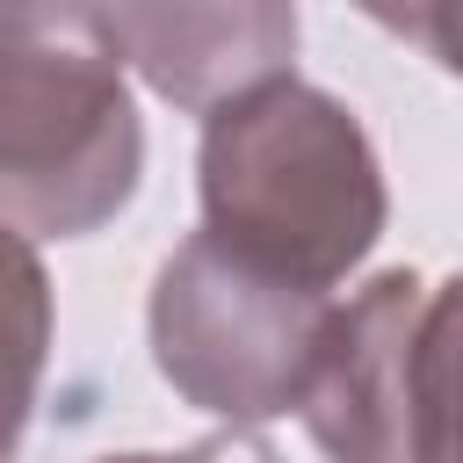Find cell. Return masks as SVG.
Masks as SVG:
<instances>
[{"instance_id": "obj_1", "label": "cell", "mask_w": 463, "mask_h": 463, "mask_svg": "<svg viewBox=\"0 0 463 463\" xmlns=\"http://www.w3.org/2000/svg\"><path fill=\"white\" fill-rule=\"evenodd\" d=\"M195 195L203 239L318 297L369 260L391 217L362 116L297 72L203 116Z\"/></svg>"}, {"instance_id": "obj_2", "label": "cell", "mask_w": 463, "mask_h": 463, "mask_svg": "<svg viewBox=\"0 0 463 463\" xmlns=\"http://www.w3.org/2000/svg\"><path fill=\"white\" fill-rule=\"evenodd\" d=\"M145 174V123L101 7H0V224L101 232Z\"/></svg>"}, {"instance_id": "obj_3", "label": "cell", "mask_w": 463, "mask_h": 463, "mask_svg": "<svg viewBox=\"0 0 463 463\" xmlns=\"http://www.w3.org/2000/svg\"><path fill=\"white\" fill-rule=\"evenodd\" d=\"M326 318H333V297L275 282V275L232 260L203 232H188L159 260L152 304H145L159 376L195 412H217L239 434L304 405Z\"/></svg>"}, {"instance_id": "obj_4", "label": "cell", "mask_w": 463, "mask_h": 463, "mask_svg": "<svg viewBox=\"0 0 463 463\" xmlns=\"http://www.w3.org/2000/svg\"><path fill=\"white\" fill-rule=\"evenodd\" d=\"M449 333L456 282L383 268L347 304H333L311 383L304 434L326 463H456L449 449Z\"/></svg>"}, {"instance_id": "obj_5", "label": "cell", "mask_w": 463, "mask_h": 463, "mask_svg": "<svg viewBox=\"0 0 463 463\" xmlns=\"http://www.w3.org/2000/svg\"><path fill=\"white\" fill-rule=\"evenodd\" d=\"M101 29L137 80L174 109H224L268 80H289L297 7L239 0V7H101Z\"/></svg>"}, {"instance_id": "obj_6", "label": "cell", "mask_w": 463, "mask_h": 463, "mask_svg": "<svg viewBox=\"0 0 463 463\" xmlns=\"http://www.w3.org/2000/svg\"><path fill=\"white\" fill-rule=\"evenodd\" d=\"M51 362V275L43 253L0 224V463H14Z\"/></svg>"}, {"instance_id": "obj_7", "label": "cell", "mask_w": 463, "mask_h": 463, "mask_svg": "<svg viewBox=\"0 0 463 463\" xmlns=\"http://www.w3.org/2000/svg\"><path fill=\"white\" fill-rule=\"evenodd\" d=\"M94 463H282V456L232 427V434H210V441H188V449H123V456H94Z\"/></svg>"}]
</instances>
